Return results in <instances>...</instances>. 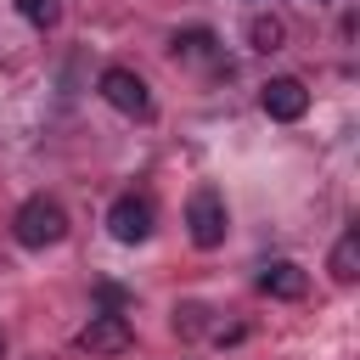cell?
Returning a JSON list of instances; mask_svg holds the SVG:
<instances>
[{
	"label": "cell",
	"mask_w": 360,
	"mask_h": 360,
	"mask_svg": "<svg viewBox=\"0 0 360 360\" xmlns=\"http://www.w3.org/2000/svg\"><path fill=\"white\" fill-rule=\"evenodd\" d=\"M79 349H90V354H124V349H135V326H129L118 309H101V315L84 321Z\"/></svg>",
	"instance_id": "5b68a950"
},
{
	"label": "cell",
	"mask_w": 360,
	"mask_h": 360,
	"mask_svg": "<svg viewBox=\"0 0 360 360\" xmlns=\"http://www.w3.org/2000/svg\"><path fill=\"white\" fill-rule=\"evenodd\" d=\"M0 360H6V343H0Z\"/></svg>",
	"instance_id": "4fadbf2b"
},
{
	"label": "cell",
	"mask_w": 360,
	"mask_h": 360,
	"mask_svg": "<svg viewBox=\"0 0 360 360\" xmlns=\"http://www.w3.org/2000/svg\"><path fill=\"white\" fill-rule=\"evenodd\" d=\"M259 292L298 304V298L309 292V270H304V264H292V259H276V264H264V270H259Z\"/></svg>",
	"instance_id": "52a82bcc"
},
{
	"label": "cell",
	"mask_w": 360,
	"mask_h": 360,
	"mask_svg": "<svg viewBox=\"0 0 360 360\" xmlns=\"http://www.w3.org/2000/svg\"><path fill=\"white\" fill-rule=\"evenodd\" d=\"M186 231H191V242H197L202 253L225 242V231H231V208H225V197H219L214 186H197V191L186 197Z\"/></svg>",
	"instance_id": "7a4b0ae2"
},
{
	"label": "cell",
	"mask_w": 360,
	"mask_h": 360,
	"mask_svg": "<svg viewBox=\"0 0 360 360\" xmlns=\"http://www.w3.org/2000/svg\"><path fill=\"white\" fill-rule=\"evenodd\" d=\"M101 304H107V309H118V315H124V287H112V281H101Z\"/></svg>",
	"instance_id": "7c38bea8"
},
{
	"label": "cell",
	"mask_w": 360,
	"mask_h": 360,
	"mask_svg": "<svg viewBox=\"0 0 360 360\" xmlns=\"http://www.w3.org/2000/svg\"><path fill=\"white\" fill-rule=\"evenodd\" d=\"M107 231H112V242H124V248L146 242V236H152V202L135 197V191H124V197L107 208Z\"/></svg>",
	"instance_id": "8992f818"
},
{
	"label": "cell",
	"mask_w": 360,
	"mask_h": 360,
	"mask_svg": "<svg viewBox=\"0 0 360 360\" xmlns=\"http://www.w3.org/2000/svg\"><path fill=\"white\" fill-rule=\"evenodd\" d=\"M259 107H264L276 124H298V118L309 112V90H304V79L281 73V79H264V84H259Z\"/></svg>",
	"instance_id": "277c9868"
},
{
	"label": "cell",
	"mask_w": 360,
	"mask_h": 360,
	"mask_svg": "<svg viewBox=\"0 0 360 360\" xmlns=\"http://www.w3.org/2000/svg\"><path fill=\"white\" fill-rule=\"evenodd\" d=\"M17 11H22V22H34V28H56V22H62V0H17Z\"/></svg>",
	"instance_id": "8fae6325"
},
{
	"label": "cell",
	"mask_w": 360,
	"mask_h": 360,
	"mask_svg": "<svg viewBox=\"0 0 360 360\" xmlns=\"http://www.w3.org/2000/svg\"><path fill=\"white\" fill-rule=\"evenodd\" d=\"M169 51H174V62H202V68H214V62L225 56L214 28H180V34L169 39Z\"/></svg>",
	"instance_id": "ba28073f"
},
{
	"label": "cell",
	"mask_w": 360,
	"mask_h": 360,
	"mask_svg": "<svg viewBox=\"0 0 360 360\" xmlns=\"http://www.w3.org/2000/svg\"><path fill=\"white\" fill-rule=\"evenodd\" d=\"M360 276V231H343L332 248V281H354Z\"/></svg>",
	"instance_id": "30bf717a"
},
{
	"label": "cell",
	"mask_w": 360,
	"mask_h": 360,
	"mask_svg": "<svg viewBox=\"0 0 360 360\" xmlns=\"http://www.w3.org/2000/svg\"><path fill=\"white\" fill-rule=\"evenodd\" d=\"M11 236H17V248H28V253L56 248V242L68 236V214H62V202H56V197H28V202L11 214Z\"/></svg>",
	"instance_id": "6da1fadb"
},
{
	"label": "cell",
	"mask_w": 360,
	"mask_h": 360,
	"mask_svg": "<svg viewBox=\"0 0 360 360\" xmlns=\"http://www.w3.org/2000/svg\"><path fill=\"white\" fill-rule=\"evenodd\" d=\"M321 6H326V0H321Z\"/></svg>",
	"instance_id": "5bb4252c"
},
{
	"label": "cell",
	"mask_w": 360,
	"mask_h": 360,
	"mask_svg": "<svg viewBox=\"0 0 360 360\" xmlns=\"http://www.w3.org/2000/svg\"><path fill=\"white\" fill-rule=\"evenodd\" d=\"M281 39H287V28H281L276 11H253V17H248V45H253V51L270 56V51H281Z\"/></svg>",
	"instance_id": "9c48e42d"
},
{
	"label": "cell",
	"mask_w": 360,
	"mask_h": 360,
	"mask_svg": "<svg viewBox=\"0 0 360 360\" xmlns=\"http://www.w3.org/2000/svg\"><path fill=\"white\" fill-rule=\"evenodd\" d=\"M96 90H101V101H107L112 112H124V118H152V90H146L141 73H129V68H107V73L96 79Z\"/></svg>",
	"instance_id": "3957f363"
}]
</instances>
